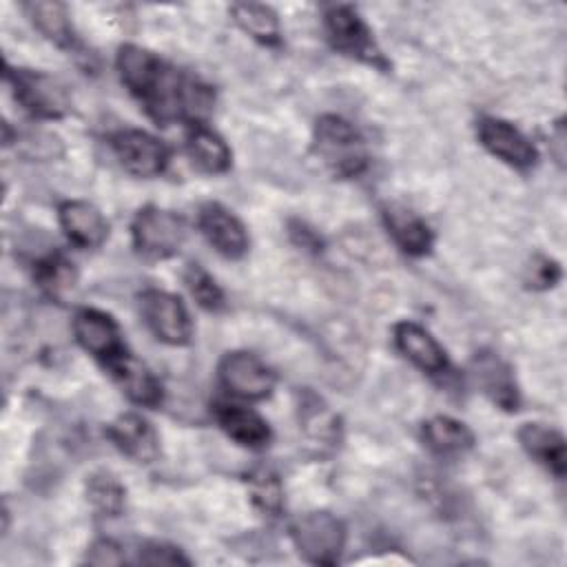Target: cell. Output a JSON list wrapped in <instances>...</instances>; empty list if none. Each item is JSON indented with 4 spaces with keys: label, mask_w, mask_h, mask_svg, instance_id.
<instances>
[{
    "label": "cell",
    "mask_w": 567,
    "mask_h": 567,
    "mask_svg": "<svg viewBox=\"0 0 567 567\" xmlns=\"http://www.w3.org/2000/svg\"><path fill=\"white\" fill-rule=\"evenodd\" d=\"M394 348L421 372L430 377H441L450 370V359L445 348L436 341V337L416 321L403 319L392 328Z\"/></svg>",
    "instance_id": "obj_14"
},
{
    "label": "cell",
    "mask_w": 567,
    "mask_h": 567,
    "mask_svg": "<svg viewBox=\"0 0 567 567\" xmlns=\"http://www.w3.org/2000/svg\"><path fill=\"white\" fill-rule=\"evenodd\" d=\"M33 281L47 297L64 301L78 286V268L64 252L51 250L33 261Z\"/></svg>",
    "instance_id": "obj_26"
},
{
    "label": "cell",
    "mask_w": 567,
    "mask_h": 567,
    "mask_svg": "<svg viewBox=\"0 0 567 567\" xmlns=\"http://www.w3.org/2000/svg\"><path fill=\"white\" fill-rule=\"evenodd\" d=\"M84 494L91 509L102 518H117L126 507V487L109 470H97L86 476Z\"/></svg>",
    "instance_id": "obj_27"
},
{
    "label": "cell",
    "mask_w": 567,
    "mask_h": 567,
    "mask_svg": "<svg viewBox=\"0 0 567 567\" xmlns=\"http://www.w3.org/2000/svg\"><path fill=\"white\" fill-rule=\"evenodd\" d=\"M106 439L133 463L148 465L159 456V434L140 412H122L106 425Z\"/></svg>",
    "instance_id": "obj_15"
},
{
    "label": "cell",
    "mask_w": 567,
    "mask_h": 567,
    "mask_svg": "<svg viewBox=\"0 0 567 567\" xmlns=\"http://www.w3.org/2000/svg\"><path fill=\"white\" fill-rule=\"evenodd\" d=\"M246 492L250 503L266 516H279L284 509V483L281 476L268 467V465H257L246 472L244 476Z\"/></svg>",
    "instance_id": "obj_28"
},
{
    "label": "cell",
    "mask_w": 567,
    "mask_h": 567,
    "mask_svg": "<svg viewBox=\"0 0 567 567\" xmlns=\"http://www.w3.org/2000/svg\"><path fill=\"white\" fill-rule=\"evenodd\" d=\"M233 22L255 42L264 47L281 44V24L272 7L261 2H235L228 7Z\"/></svg>",
    "instance_id": "obj_25"
},
{
    "label": "cell",
    "mask_w": 567,
    "mask_h": 567,
    "mask_svg": "<svg viewBox=\"0 0 567 567\" xmlns=\"http://www.w3.org/2000/svg\"><path fill=\"white\" fill-rule=\"evenodd\" d=\"M478 144L516 171H529L538 164V148L512 122L496 115H481L474 122Z\"/></svg>",
    "instance_id": "obj_9"
},
{
    "label": "cell",
    "mask_w": 567,
    "mask_h": 567,
    "mask_svg": "<svg viewBox=\"0 0 567 567\" xmlns=\"http://www.w3.org/2000/svg\"><path fill=\"white\" fill-rule=\"evenodd\" d=\"M286 233H288L290 241H292L297 248L306 250V252L319 255V252H323V248H326V241H323V237L319 235V230H315V228H312L308 221H303V219H288Z\"/></svg>",
    "instance_id": "obj_33"
},
{
    "label": "cell",
    "mask_w": 567,
    "mask_h": 567,
    "mask_svg": "<svg viewBox=\"0 0 567 567\" xmlns=\"http://www.w3.org/2000/svg\"><path fill=\"white\" fill-rule=\"evenodd\" d=\"M299 425L303 434L321 447H334L341 441V421L330 405L310 390L299 394Z\"/></svg>",
    "instance_id": "obj_24"
},
{
    "label": "cell",
    "mask_w": 567,
    "mask_h": 567,
    "mask_svg": "<svg viewBox=\"0 0 567 567\" xmlns=\"http://www.w3.org/2000/svg\"><path fill=\"white\" fill-rule=\"evenodd\" d=\"M106 144L117 164L142 179L159 177L171 162V148L157 135L144 128H117L109 133Z\"/></svg>",
    "instance_id": "obj_6"
},
{
    "label": "cell",
    "mask_w": 567,
    "mask_h": 567,
    "mask_svg": "<svg viewBox=\"0 0 567 567\" xmlns=\"http://www.w3.org/2000/svg\"><path fill=\"white\" fill-rule=\"evenodd\" d=\"M71 330H73L75 343L86 354L97 359L102 365L115 354L126 350L122 328L115 321V317L109 315L106 310L91 308V306L78 308L71 319Z\"/></svg>",
    "instance_id": "obj_10"
},
{
    "label": "cell",
    "mask_w": 567,
    "mask_h": 567,
    "mask_svg": "<svg viewBox=\"0 0 567 567\" xmlns=\"http://www.w3.org/2000/svg\"><path fill=\"white\" fill-rule=\"evenodd\" d=\"M312 151L323 166L341 179L359 177L370 164L363 133L337 113L317 117L312 126Z\"/></svg>",
    "instance_id": "obj_1"
},
{
    "label": "cell",
    "mask_w": 567,
    "mask_h": 567,
    "mask_svg": "<svg viewBox=\"0 0 567 567\" xmlns=\"http://www.w3.org/2000/svg\"><path fill=\"white\" fill-rule=\"evenodd\" d=\"M323 31L334 51L379 71H390V62L379 49L372 29L352 4H332L323 11Z\"/></svg>",
    "instance_id": "obj_4"
},
{
    "label": "cell",
    "mask_w": 567,
    "mask_h": 567,
    "mask_svg": "<svg viewBox=\"0 0 567 567\" xmlns=\"http://www.w3.org/2000/svg\"><path fill=\"white\" fill-rule=\"evenodd\" d=\"M184 284L195 299V303L206 312H219L226 308V295L217 279L202 266V264H188L184 268Z\"/></svg>",
    "instance_id": "obj_29"
},
{
    "label": "cell",
    "mask_w": 567,
    "mask_h": 567,
    "mask_svg": "<svg viewBox=\"0 0 567 567\" xmlns=\"http://www.w3.org/2000/svg\"><path fill=\"white\" fill-rule=\"evenodd\" d=\"M213 419L230 441L246 450H264L272 441L268 421L257 410L241 403L217 401L213 405Z\"/></svg>",
    "instance_id": "obj_18"
},
{
    "label": "cell",
    "mask_w": 567,
    "mask_h": 567,
    "mask_svg": "<svg viewBox=\"0 0 567 567\" xmlns=\"http://www.w3.org/2000/svg\"><path fill=\"white\" fill-rule=\"evenodd\" d=\"M137 303L146 328L157 341L173 348L190 343L193 319L179 295L162 288H144L137 295Z\"/></svg>",
    "instance_id": "obj_7"
},
{
    "label": "cell",
    "mask_w": 567,
    "mask_h": 567,
    "mask_svg": "<svg viewBox=\"0 0 567 567\" xmlns=\"http://www.w3.org/2000/svg\"><path fill=\"white\" fill-rule=\"evenodd\" d=\"M24 16L33 24V29L47 38L51 44L64 51H78L80 38L71 24L69 11L62 2L55 0H31L22 4Z\"/></svg>",
    "instance_id": "obj_23"
},
{
    "label": "cell",
    "mask_w": 567,
    "mask_h": 567,
    "mask_svg": "<svg viewBox=\"0 0 567 567\" xmlns=\"http://www.w3.org/2000/svg\"><path fill=\"white\" fill-rule=\"evenodd\" d=\"M470 377L474 385L503 412L520 408V388L514 368L494 350H478L470 361Z\"/></svg>",
    "instance_id": "obj_11"
},
{
    "label": "cell",
    "mask_w": 567,
    "mask_h": 567,
    "mask_svg": "<svg viewBox=\"0 0 567 567\" xmlns=\"http://www.w3.org/2000/svg\"><path fill=\"white\" fill-rule=\"evenodd\" d=\"M184 151L193 166L208 175H221L233 166L230 146L208 124H193L186 128Z\"/></svg>",
    "instance_id": "obj_21"
},
{
    "label": "cell",
    "mask_w": 567,
    "mask_h": 567,
    "mask_svg": "<svg viewBox=\"0 0 567 567\" xmlns=\"http://www.w3.org/2000/svg\"><path fill=\"white\" fill-rule=\"evenodd\" d=\"M549 151L556 157V162L563 166L565 164V117H558L549 126Z\"/></svg>",
    "instance_id": "obj_34"
},
{
    "label": "cell",
    "mask_w": 567,
    "mask_h": 567,
    "mask_svg": "<svg viewBox=\"0 0 567 567\" xmlns=\"http://www.w3.org/2000/svg\"><path fill=\"white\" fill-rule=\"evenodd\" d=\"M563 279V268L556 259L547 257V255H536L532 259V266L527 268V277L525 284L532 290H549L554 288L558 281Z\"/></svg>",
    "instance_id": "obj_31"
},
{
    "label": "cell",
    "mask_w": 567,
    "mask_h": 567,
    "mask_svg": "<svg viewBox=\"0 0 567 567\" xmlns=\"http://www.w3.org/2000/svg\"><path fill=\"white\" fill-rule=\"evenodd\" d=\"M104 370L126 394V399L140 408H159L164 401V388L151 368L140 361L128 348L104 363Z\"/></svg>",
    "instance_id": "obj_13"
},
{
    "label": "cell",
    "mask_w": 567,
    "mask_h": 567,
    "mask_svg": "<svg viewBox=\"0 0 567 567\" xmlns=\"http://www.w3.org/2000/svg\"><path fill=\"white\" fill-rule=\"evenodd\" d=\"M197 228L204 239L226 259H241L248 252L250 237L246 224L219 202L199 204Z\"/></svg>",
    "instance_id": "obj_12"
},
{
    "label": "cell",
    "mask_w": 567,
    "mask_h": 567,
    "mask_svg": "<svg viewBox=\"0 0 567 567\" xmlns=\"http://www.w3.org/2000/svg\"><path fill=\"white\" fill-rule=\"evenodd\" d=\"M166 60L140 44H122L115 53V69L124 89L140 102L162 73Z\"/></svg>",
    "instance_id": "obj_20"
},
{
    "label": "cell",
    "mask_w": 567,
    "mask_h": 567,
    "mask_svg": "<svg viewBox=\"0 0 567 567\" xmlns=\"http://www.w3.org/2000/svg\"><path fill=\"white\" fill-rule=\"evenodd\" d=\"M135 563L151 567H175L190 565V558L177 545H171L166 540H146L137 549Z\"/></svg>",
    "instance_id": "obj_30"
},
{
    "label": "cell",
    "mask_w": 567,
    "mask_h": 567,
    "mask_svg": "<svg viewBox=\"0 0 567 567\" xmlns=\"http://www.w3.org/2000/svg\"><path fill=\"white\" fill-rule=\"evenodd\" d=\"M58 224L64 237L82 250L100 248L109 239V228H111L104 213L95 204L84 199L60 202Z\"/></svg>",
    "instance_id": "obj_16"
},
{
    "label": "cell",
    "mask_w": 567,
    "mask_h": 567,
    "mask_svg": "<svg viewBox=\"0 0 567 567\" xmlns=\"http://www.w3.org/2000/svg\"><path fill=\"white\" fill-rule=\"evenodd\" d=\"M290 540L306 563L330 567L339 563L346 549L348 529L337 514L328 509H315L301 514L290 525Z\"/></svg>",
    "instance_id": "obj_3"
},
{
    "label": "cell",
    "mask_w": 567,
    "mask_h": 567,
    "mask_svg": "<svg viewBox=\"0 0 567 567\" xmlns=\"http://www.w3.org/2000/svg\"><path fill=\"white\" fill-rule=\"evenodd\" d=\"M184 239L186 224L175 210L146 204L131 219V244L144 259H171L179 252Z\"/></svg>",
    "instance_id": "obj_5"
},
{
    "label": "cell",
    "mask_w": 567,
    "mask_h": 567,
    "mask_svg": "<svg viewBox=\"0 0 567 567\" xmlns=\"http://www.w3.org/2000/svg\"><path fill=\"white\" fill-rule=\"evenodd\" d=\"M419 436H421V443L432 454L443 458L463 456L476 443L474 432L463 421L447 414H436L425 419L419 427Z\"/></svg>",
    "instance_id": "obj_22"
},
{
    "label": "cell",
    "mask_w": 567,
    "mask_h": 567,
    "mask_svg": "<svg viewBox=\"0 0 567 567\" xmlns=\"http://www.w3.org/2000/svg\"><path fill=\"white\" fill-rule=\"evenodd\" d=\"M84 560L89 565H97V567H111V565H122L126 563V554H124V547L113 540V538H95L89 549H86V556Z\"/></svg>",
    "instance_id": "obj_32"
},
{
    "label": "cell",
    "mask_w": 567,
    "mask_h": 567,
    "mask_svg": "<svg viewBox=\"0 0 567 567\" xmlns=\"http://www.w3.org/2000/svg\"><path fill=\"white\" fill-rule=\"evenodd\" d=\"M217 379L226 392L241 401H264L277 385L272 368L248 350L224 352L217 361Z\"/></svg>",
    "instance_id": "obj_8"
},
{
    "label": "cell",
    "mask_w": 567,
    "mask_h": 567,
    "mask_svg": "<svg viewBox=\"0 0 567 567\" xmlns=\"http://www.w3.org/2000/svg\"><path fill=\"white\" fill-rule=\"evenodd\" d=\"M4 82L13 100L35 120L53 122L71 113L69 86L47 71L4 64Z\"/></svg>",
    "instance_id": "obj_2"
},
{
    "label": "cell",
    "mask_w": 567,
    "mask_h": 567,
    "mask_svg": "<svg viewBox=\"0 0 567 567\" xmlns=\"http://www.w3.org/2000/svg\"><path fill=\"white\" fill-rule=\"evenodd\" d=\"M381 221L394 246L408 257H425L434 248V230L412 208L388 202L381 206Z\"/></svg>",
    "instance_id": "obj_17"
},
{
    "label": "cell",
    "mask_w": 567,
    "mask_h": 567,
    "mask_svg": "<svg viewBox=\"0 0 567 567\" xmlns=\"http://www.w3.org/2000/svg\"><path fill=\"white\" fill-rule=\"evenodd\" d=\"M516 439L532 461L543 465L556 478L565 476L567 445H565V436L560 430H556L547 423L529 421L516 430Z\"/></svg>",
    "instance_id": "obj_19"
}]
</instances>
